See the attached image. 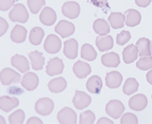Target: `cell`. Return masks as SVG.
<instances>
[{
  "mask_svg": "<svg viewBox=\"0 0 152 124\" xmlns=\"http://www.w3.org/2000/svg\"><path fill=\"white\" fill-rule=\"evenodd\" d=\"M81 56L85 60L93 61L96 59L97 52L91 45L88 44V43H86V44H83L82 48H81Z\"/></svg>",
  "mask_w": 152,
  "mask_h": 124,
  "instance_id": "4dcf8cb0",
  "label": "cell"
},
{
  "mask_svg": "<svg viewBox=\"0 0 152 124\" xmlns=\"http://www.w3.org/2000/svg\"><path fill=\"white\" fill-rule=\"evenodd\" d=\"M138 56H139L138 48L134 44L126 46L123 51V59L126 64H130L132 62H134Z\"/></svg>",
  "mask_w": 152,
  "mask_h": 124,
  "instance_id": "7402d4cb",
  "label": "cell"
},
{
  "mask_svg": "<svg viewBox=\"0 0 152 124\" xmlns=\"http://www.w3.org/2000/svg\"><path fill=\"white\" fill-rule=\"evenodd\" d=\"M151 0H135V4L137 6L142 7V8H145L148 5H150Z\"/></svg>",
  "mask_w": 152,
  "mask_h": 124,
  "instance_id": "60d3db41",
  "label": "cell"
},
{
  "mask_svg": "<svg viewBox=\"0 0 152 124\" xmlns=\"http://www.w3.org/2000/svg\"><path fill=\"white\" fill-rule=\"evenodd\" d=\"M28 57H30L31 67L33 70L38 71V70L43 69V67H44V64H45V57L41 52L33 51V52H28Z\"/></svg>",
  "mask_w": 152,
  "mask_h": 124,
  "instance_id": "44dd1931",
  "label": "cell"
},
{
  "mask_svg": "<svg viewBox=\"0 0 152 124\" xmlns=\"http://www.w3.org/2000/svg\"><path fill=\"white\" fill-rule=\"evenodd\" d=\"M146 80H147V82H148L150 85H152V70L147 72V74H146Z\"/></svg>",
  "mask_w": 152,
  "mask_h": 124,
  "instance_id": "ee69618b",
  "label": "cell"
},
{
  "mask_svg": "<svg viewBox=\"0 0 152 124\" xmlns=\"http://www.w3.org/2000/svg\"><path fill=\"white\" fill-rule=\"evenodd\" d=\"M136 47L138 48V52L139 56L146 57L151 55V49H150V40L146 37H141L136 42Z\"/></svg>",
  "mask_w": 152,
  "mask_h": 124,
  "instance_id": "cb8c5ba5",
  "label": "cell"
},
{
  "mask_svg": "<svg viewBox=\"0 0 152 124\" xmlns=\"http://www.w3.org/2000/svg\"><path fill=\"white\" fill-rule=\"evenodd\" d=\"M19 105V100L16 97L2 95L0 97V110L3 112H10Z\"/></svg>",
  "mask_w": 152,
  "mask_h": 124,
  "instance_id": "ffe728a7",
  "label": "cell"
},
{
  "mask_svg": "<svg viewBox=\"0 0 152 124\" xmlns=\"http://www.w3.org/2000/svg\"><path fill=\"white\" fill-rule=\"evenodd\" d=\"M96 46L100 52H107L113 48V38L111 35H104V36H97L96 40Z\"/></svg>",
  "mask_w": 152,
  "mask_h": 124,
  "instance_id": "4316f807",
  "label": "cell"
},
{
  "mask_svg": "<svg viewBox=\"0 0 152 124\" xmlns=\"http://www.w3.org/2000/svg\"><path fill=\"white\" fill-rule=\"evenodd\" d=\"M72 103L76 109L83 110L89 106V104L91 103V97L85 92L77 90L75 91V94L72 98Z\"/></svg>",
  "mask_w": 152,
  "mask_h": 124,
  "instance_id": "8992f818",
  "label": "cell"
},
{
  "mask_svg": "<svg viewBox=\"0 0 152 124\" xmlns=\"http://www.w3.org/2000/svg\"><path fill=\"white\" fill-rule=\"evenodd\" d=\"M128 106L133 111H142L147 106V97L142 94H138L128 100Z\"/></svg>",
  "mask_w": 152,
  "mask_h": 124,
  "instance_id": "7c38bea8",
  "label": "cell"
},
{
  "mask_svg": "<svg viewBox=\"0 0 152 124\" xmlns=\"http://www.w3.org/2000/svg\"><path fill=\"white\" fill-rule=\"evenodd\" d=\"M61 39L55 35H49L47 36L44 43V49L49 54H56V52H58L61 50Z\"/></svg>",
  "mask_w": 152,
  "mask_h": 124,
  "instance_id": "ba28073f",
  "label": "cell"
},
{
  "mask_svg": "<svg viewBox=\"0 0 152 124\" xmlns=\"http://www.w3.org/2000/svg\"><path fill=\"white\" fill-rule=\"evenodd\" d=\"M25 119V113L23 110H17L9 117V122L11 124H22Z\"/></svg>",
  "mask_w": 152,
  "mask_h": 124,
  "instance_id": "d590c367",
  "label": "cell"
},
{
  "mask_svg": "<svg viewBox=\"0 0 152 124\" xmlns=\"http://www.w3.org/2000/svg\"><path fill=\"white\" fill-rule=\"evenodd\" d=\"M27 124H43V121L36 117H31L27 120Z\"/></svg>",
  "mask_w": 152,
  "mask_h": 124,
  "instance_id": "b9f144b4",
  "label": "cell"
},
{
  "mask_svg": "<svg viewBox=\"0 0 152 124\" xmlns=\"http://www.w3.org/2000/svg\"><path fill=\"white\" fill-rule=\"evenodd\" d=\"M93 30L99 36L107 35L110 32V27L109 24L103 18H98L93 23Z\"/></svg>",
  "mask_w": 152,
  "mask_h": 124,
  "instance_id": "484cf974",
  "label": "cell"
},
{
  "mask_svg": "<svg viewBox=\"0 0 152 124\" xmlns=\"http://www.w3.org/2000/svg\"><path fill=\"white\" fill-rule=\"evenodd\" d=\"M97 124H113V121L107 117H101L97 121Z\"/></svg>",
  "mask_w": 152,
  "mask_h": 124,
  "instance_id": "7bdbcfd3",
  "label": "cell"
},
{
  "mask_svg": "<svg viewBox=\"0 0 152 124\" xmlns=\"http://www.w3.org/2000/svg\"><path fill=\"white\" fill-rule=\"evenodd\" d=\"M14 0H0V11L6 12L14 6Z\"/></svg>",
  "mask_w": 152,
  "mask_h": 124,
  "instance_id": "f35d334b",
  "label": "cell"
},
{
  "mask_svg": "<svg viewBox=\"0 0 152 124\" xmlns=\"http://www.w3.org/2000/svg\"><path fill=\"white\" fill-rule=\"evenodd\" d=\"M9 29V24L5 19L0 16V36H2L5 35V32L8 31Z\"/></svg>",
  "mask_w": 152,
  "mask_h": 124,
  "instance_id": "ab89813d",
  "label": "cell"
},
{
  "mask_svg": "<svg viewBox=\"0 0 152 124\" xmlns=\"http://www.w3.org/2000/svg\"><path fill=\"white\" fill-rule=\"evenodd\" d=\"M88 91L91 94H100L103 87V81L99 75H92L89 78L86 84Z\"/></svg>",
  "mask_w": 152,
  "mask_h": 124,
  "instance_id": "603a6c76",
  "label": "cell"
},
{
  "mask_svg": "<svg viewBox=\"0 0 152 124\" xmlns=\"http://www.w3.org/2000/svg\"><path fill=\"white\" fill-rule=\"evenodd\" d=\"M49 90L53 94H58L63 92V91L66 88V80L64 78H56L51 79L49 84H48Z\"/></svg>",
  "mask_w": 152,
  "mask_h": 124,
  "instance_id": "f1b7e54d",
  "label": "cell"
},
{
  "mask_svg": "<svg viewBox=\"0 0 152 124\" xmlns=\"http://www.w3.org/2000/svg\"><path fill=\"white\" fill-rule=\"evenodd\" d=\"M45 35L44 30L40 27H34L31 30L30 32V36H28V40H30V43L34 46L39 45L42 42L43 37Z\"/></svg>",
  "mask_w": 152,
  "mask_h": 124,
  "instance_id": "f546056e",
  "label": "cell"
},
{
  "mask_svg": "<svg viewBox=\"0 0 152 124\" xmlns=\"http://www.w3.org/2000/svg\"><path fill=\"white\" fill-rule=\"evenodd\" d=\"M136 67L142 71L152 70V56L141 57V58L137 61Z\"/></svg>",
  "mask_w": 152,
  "mask_h": 124,
  "instance_id": "d6a6232c",
  "label": "cell"
},
{
  "mask_svg": "<svg viewBox=\"0 0 152 124\" xmlns=\"http://www.w3.org/2000/svg\"><path fill=\"white\" fill-rule=\"evenodd\" d=\"M138 89H139V83L134 78H127L126 81L124 84L123 87V92L126 95H130L132 94H135Z\"/></svg>",
  "mask_w": 152,
  "mask_h": 124,
  "instance_id": "1f68e13d",
  "label": "cell"
},
{
  "mask_svg": "<svg viewBox=\"0 0 152 124\" xmlns=\"http://www.w3.org/2000/svg\"><path fill=\"white\" fill-rule=\"evenodd\" d=\"M62 13L70 19L77 18L80 14V5L76 1H66L62 6Z\"/></svg>",
  "mask_w": 152,
  "mask_h": 124,
  "instance_id": "9c48e42d",
  "label": "cell"
},
{
  "mask_svg": "<svg viewBox=\"0 0 152 124\" xmlns=\"http://www.w3.org/2000/svg\"><path fill=\"white\" fill-rule=\"evenodd\" d=\"M151 98H152V94H151Z\"/></svg>",
  "mask_w": 152,
  "mask_h": 124,
  "instance_id": "bcb514c9",
  "label": "cell"
},
{
  "mask_svg": "<svg viewBox=\"0 0 152 124\" xmlns=\"http://www.w3.org/2000/svg\"><path fill=\"white\" fill-rule=\"evenodd\" d=\"M101 62L104 66L108 67V68H116L120 65V56L114 52H107L102 55Z\"/></svg>",
  "mask_w": 152,
  "mask_h": 124,
  "instance_id": "d6986e66",
  "label": "cell"
},
{
  "mask_svg": "<svg viewBox=\"0 0 152 124\" xmlns=\"http://www.w3.org/2000/svg\"><path fill=\"white\" fill-rule=\"evenodd\" d=\"M131 38V33L126 30H124L121 32H119L116 36V42L118 45H125L130 40Z\"/></svg>",
  "mask_w": 152,
  "mask_h": 124,
  "instance_id": "8d00e7d4",
  "label": "cell"
},
{
  "mask_svg": "<svg viewBox=\"0 0 152 124\" xmlns=\"http://www.w3.org/2000/svg\"><path fill=\"white\" fill-rule=\"evenodd\" d=\"M35 112L38 113L41 116H49L54 109V103L53 101L49 97H42L39 98L35 102L34 105Z\"/></svg>",
  "mask_w": 152,
  "mask_h": 124,
  "instance_id": "3957f363",
  "label": "cell"
},
{
  "mask_svg": "<svg viewBox=\"0 0 152 124\" xmlns=\"http://www.w3.org/2000/svg\"><path fill=\"white\" fill-rule=\"evenodd\" d=\"M120 122L121 124H137L138 117L132 113H126L122 116Z\"/></svg>",
  "mask_w": 152,
  "mask_h": 124,
  "instance_id": "74e56055",
  "label": "cell"
},
{
  "mask_svg": "<svg viewBox=\"0 0 152 124\" xmlns=\"http://www.w3.org/2000/svg\"><path fill=\"white\" fill-rule=\"evenodd\" d=\"M106 112L109 117L114 119H118L123 116V113L125 112V105L120 100L112 99L107 103Z\"/></svg>",
  "mask_w": 152,
  "mask_h": 124,
  "instance_id": "7a4b0ae2",
  "label": "cell"
},
{
  "mask_svg": "<svg viewBox=\"0 0 152 124\" xmlns=\"http://www.w3.org/2000/svg\"><path fill=\"white\" fill-rule=\"evenodd\" d=\"M64 55L69 59H74L78 55V42L75 38H70L65 41Z\"/></svg>",
  "mask_w": 152,
  "mask_h": 124,
  "instance_id": "5bb4252c",
  "label": "cell"
},
{
  "mask_svg": "<svg viewBox=\"0 0 152 124\" xmlns=\"http://www.w3.org/2000/svg\"><path fill=\"white\" fill-rule=\"evenodd\" d=\"M72 71L74 75H76V78H78L80 79L87 78V76L91 73V67L88 63H86V62L82 60H78L77 62H75L73 67H72Z\"/></svg>",
  "mask_w": 152,
  "mask_h": 124,
  "instance_id": "4fadbf2b",
  "label": "cell"
},
{
  "mask_svg": "<svg viewBox=\"0 0 152 124\" xmlns=\"http://www.w3.org/2000/svg\"><path fill=\"white\" fill-rule=\"evenodd\" d=\"M27 29L21 25H15L11 32V39L15 43H23L26 40Z\"/></svg>",
  "mask_w": 152,
  "mask_h": 124,
  "instance_id": "83f0119b",
  "label": "cell"
},
{
  "mask_svg": "<svg viewBox=\"0 0 152 124\" xmlns=\"http://www.w3.org/2000/svg\"><path fill=\"white\" fill-rule=\"evenodd\" d=\"M56 13L53 9L50 7H45L42 10V12L39 16V19L42 24H44L46 26H51L53 25L54 22L56 21Z\"/></svg>",
  "mask_w": 152,
  "mask_h": 124,
  "instance_id": "9a60e30c",
  "label": "cell"
},
{
  "mask_svg": "<svg viewBox=\"0 0 152 124\" xmlns=\"http://www.w3.org/2000/svg\"><path fill=\"white\" fill-rule=\"evenodd\" d=\"M0 80L3 85L9 86L11 84L18 83L22 80L20 74L16 73L15 71L11 68H5L0 73Z\"/></svg>",
  "mask_w": 152,
  "mask_h": 124,
  "instance_id": "277c9868",
  "label": "cell"
},
{
  "mask_svg": "<svg viewBox=\"0 0 152 124\" xmlns=\"http://www.w3.org/2000/svg\"><path fill=\"white\" fill-rule=\"evenodd\" d=\"M126 16L122 13H111L108 16V23L109 26H111L113 29H122L126 25Z\"/></svg>",
  "mask_w": 152,
  "mask_h": 124,
  "instance_id": "d4e9b609",
  "label": "cell"
},
{
  "mask_svg": "<svg viewBox=\"0 0 152 124\" xmlns=\"http://www.w3.org/2000/svg\"><path fill=\"white\" fill-rule=\"evenodd\" d=\"M11 63L20 73H28V71L30 70V63L24 55H14L11 59Z\"/></svg>",
  "mask_w": 152,
  "mask_h": 124,
  "instance_id": "2e32d148",
  "label": "cell"
},
{
  "mask_svg": "<svg viewBox=\"0 0 152 124\" xmlns=\"http://www.w3.org/2000/svg\"><path fill=\"white\" fill-rule=\"evenodd\" d=\"M126 16V22L125 24L128 27H135L139 25L142 19V16L140 12H138L137 10L134 9H128L124 13Z\"/></svg>",
  "mask_w": 152,
  "mask_h": 124,
  "instance_id": "ac0fdd59",
  "label": "cell"
},
{
  "mask_svg": "<svg viewBox=\"0 0 152 124\" xmlns=\"http://www.w3.org/2000/svg\"><path fill=\"white\" fill-rule=\"evenodd\" d=\"M123 81V75L116 71L109 72L106 75V84L110 89H117L121 86Z\"/></svg>",
  "mask_w": 152,
  "mask_h": 124,
  "instance_id": "e0dca14e",
  "label": "cell"
},
{
  "mask_svg": "<svg viewBox=\"0 0 152 124\" xmlns=\"http://www.w3.org/2000/svg\"><path fill=\"white\" fill-rule=\"evenodd\" d=\"M57 120L61 124H76L77 114L69 107H65L57 114Z\"/></svg>",
  "mask_w": 152,
  "mask_h": 124,
  "instance_id": "5b68a950",
  "label": "cell"
},
{
  "mask_svg": "<svg viewBox=\"0 0 152 124\" xmlns=\"http://www.w3.org/2000/svg\"><path fill=\"white\" fill-rule=\"evenodd\" d=\"M0 120H1V123H2V124H5V123H6V121H5V119H4V117H3L2 116H0Z\"/></svg>",
  "mask_w": 152,
  "mask_h": 124,
  "instance_id": "f6af8a7d",
  "label": "cell"
},
{
  "mask_svg": "<svg viewBox=\"0 0 152 124\" xmlns=\"http://www.w3.org/2000/svg\"><path fill=\"white\" fill-rule=\"evenodd\" d=\"M74 32H75L74 24H72L71 22H69L68 20H61L55 26V32H57L61 37H63V38L72 35Z\"/></svg>",
  "mask_w": 152,
  "mask_h": 124,
  "instance_id": "30bf717a",
  "label": "cell"
},
{
  "mask_svg": "<svg viewBox=\"0 0 152 124\" xmlns=\"http://www.w3.org/2000/svg\"><path fill=\"white\" fill-rule=\"evenodd\" d=\"M9 17L13 22L26 23L28 20V13L23 4L17 3L11 10L9 13Z\"/></svg>",
  "mask_w": 152,
  "mask_h": 124,
  "instance_id": "6da1fadb",
  "label": "cell"
},
{
  "mask_svg": "<svg viewBox=\"0 0 152 124\" xmlns=\"http://www.w3.org/2000/svg\"><path fill=\"white\" fill-rule=\"evenodd\" d=\"M28 6L30 8V11L31 13L36 14L38 12H40V10L45 6V0H28L27 1Z\"/></svg>",
  "mask_w": 152,
  "mask_h": 124,
  "instance_id": "836d02e7",
  "label": "cell"
},
{
  "mask_svg": "<svg viewBox=\"0 0 152 124\" xmlns=\"http://www.w3.org/2000/svg\"><path fill=\"white\" fill-rule=\"evenodd\" d=\"M64 62L59 57H53L49 60L46 67V73L48 75L53 76L56 75H60L64 71Z\"/></svg>",
  "mask_w": 152,
  "mask_h": 124,
  "instance_id": "52a82bcc",
  "label": "cell"
},
{
  "mask_svg": "<svg viewBox=\"0 0 152 124\" xmlns=\"http://www.w3.org/2000/svg\"><path fill=\"white\" fill-rule=\"evenodd\" d=\"M95 121V114L90 110H87L80 114L79 123L80 124H93Z\"/></svg>",
  "mask_w": 152,
  "mask_h": 124,
  "instance_id": "e575fe53",
  "label": "cell"
},
{
  "mask_svg": "<svg viewBox=\"0 0 152 124\" xmlns=\"http://www.w3.org/2000/svg\"><path fill=\"white\" fill-rule=\"evenodd\" d=\"M39 84V78L38 75L31 72H28L23 75L21 80V85L27 91H33L38 87Z\"/></svg>",
  "mask_w": 152,
  "mask_h": 124,
  "instance_id": "8fae6325",
  "label": "cell"
}]
</instances>
